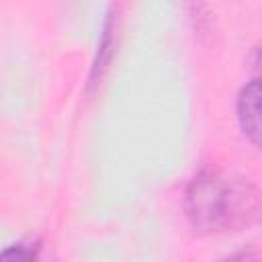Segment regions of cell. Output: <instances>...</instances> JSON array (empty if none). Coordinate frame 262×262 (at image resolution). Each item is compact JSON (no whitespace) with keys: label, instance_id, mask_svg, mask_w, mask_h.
<instances>
[{"label":"cell","instance_id":"5b68a950","mask_svg":"<svg viewBox=\"0 0 262 262\" xmlns=\"http://www.w3.org/2000/svg\"><path fill=\"white\" fill-rule=\"evenodd\" d=\"M225 262H260L258 254L252 252V250H244V252H237L233 256H229Z\"/></svg>","mask_w":262,"mask_h":262},{"label":"cell","instance_id":"3957f363","mask_svg":"<svg viewBox=\"0 0 262 262\" xmlns=\"http://www.w3.org/2000/svg\"><path fill=\"white\" fill-rule=\"evenodd\" d=\"M115 37H117V8L111 6L108 12H106V18H104V25H102V33H100V43H98V49H96V57L92 61V68H90V78H88V88H94L100 84L108 63H111V57H113V49H115Z\"/></svg>","mask_w":262,"mask_h":262},{"label":"cell","instance_id":"277c9868","mask_svg":"<svg viewBox=\"0 0 262 262\" xmlns=\"http://www.w3.org/2000/svg\"><path fill=\"white\" fill-rule=\"evenodd\" d=\"M37 246L18 242L0 252V262H37Z\"/></svg>","mask_w":262,"mask_h":262},{"label":"cell","instance_id":"7a4b0ae2","mask_svg":"<svg viewBox=\"0 0 262 262\" xmlns=\"http://www.w3.org/2000/svg\"><path fill=\"white\" fill-rule=\"evenodd\" d=\"M237 121L252 145L260 143V82L252 78L237 96Z\"/></svg>","mask_w":262,"mask_h":262},{"label":"cell","instance_id":"6da1fadb","mask_svg":"<svg viewBox=\"0 0 262 262\" xmlns=\"http://www.w3.org/2000/svg\"><path fill=\"white\" fill-rule=\"evenodd\" d=\"M184 207L196 231L219 233L248 225L258 215V192L242 178L205 168L188 184Z\"/></svg>","mask_w":262,"mask_h":262}]
</instances>
